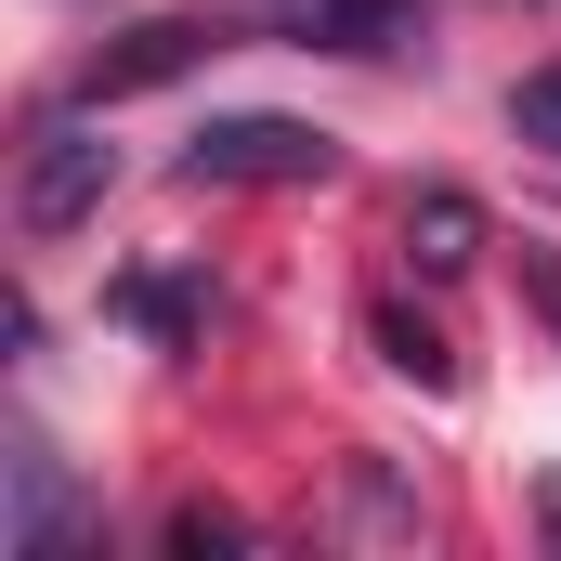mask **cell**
<instances>
[{
	"label": "cell",
	"mask_w": 561,
	"mask_h": 561,
	"mask_svg": "<svg viewBox=\"0 0 561 561\" xmlns=\"http://www.w3.org/2000/svg\"><path fill=\"white\" fill-rule=\"evenodd\" d=\"M0 561H79V549H105V496L39 444V431H13V457H0Z\"/></svg>",
	"instance_id": "6da1fadb"
},
{
	"label": "cell",
	"mask_w": 561,
	"mask_h": 561,
	"mask_svg": "<svg viewBox=\"0 0 561 561\" xmlns=\"http://www.w3.org/2000/svg\"><path fill=\"white\" fill-rule=\"evenodd\" d=\"M105 196H118V144L92 131V118H53V131H26V170H13V236H26V249L79 236Z\"/></svg>",
	"instance_id": "7a4b0ae2"
},
{
	"label": "cell",
	"mask_w": 561,
	"mask_h": 561,
	"mask_svg": "<svg viewBox=\"0 0 561 561\" xmlns=\"http://www.w3.org/2000/svg\"><path fill=\"white\" fill-rule=\"evenodd\" d=\"M209 53H236V13H209V0H170V13L118 26V39L79 66V105H131V92H170V79H196Z\"/></svg>",
	"instance_id": "3957f363"
},
{
	"label": "cell",
	"mask_w": 561,
	"mask_h": 561,
	"mask_svg": "<svg viewBox=\"0 0 561 561\" xmlns=\"http://www.w3.org/2000/svg\"><path fill=\"white\" fill-rule=\"evenodd\" d=\"M340 170V144L313 131V118H275V105H236V118H209V131L183 144V183L196 196H222V183H327Z\"/></svg>",
	"instance_id": "277c9868"
},
{
	"label": "cell",
	"mask_w": 561,
	"mask_h": 561,
	"mask_svg": "<svg viewBox=\"0 0 561 561\" xmlns=\"http://www.w3.org/2000/svg\"><path fill=\"white\" fill-rule=\"evenodd\" d=\"M249 26H275V39H300V53L379 66V53H419V39H431V0H262Z\"/></svg>",
	"instance_id": "5b68a950"
},
{
	"label": "cell",
	"mask_w": 561,
	"mask_h": 561,
	"mask_svg": "<svg viewBox=\"0 0 561 561\" xmlns=\"http://www.w3.org/2000/svg\"><path fill=\"white\" fill-rule=\"evenodd\" d=\"M340 536H353V549H419L431 496L392 470V457H340Z\"/></svg>",
	"instance_id": "8992f818"
},
{
	"label": "cell",
	"mask_w": 561,
	"mask_h": 561,
	"mask_svg": "<svg viewBox=\"0 0 561 561\" xmlns=\"http://www.w3.org/2000/svg\"><path fill=\"white\" fill-rule=\"evenodd\" d=\"M405 262H419V275L483 262V196H470V183H419V196H405Z\"/></svg>",
	"instance_id": "52a82bcc"
},
{
	"label": "cell",
	"mask_w": 561,
	"mask_h": 561,
	"mask_svg": "<svg viewBox=\"0 0 561 561\" xmlns=\"http://www.w3.org/2000/svg\"><path fill=\"white\" fill-rule=\"evenodd\" d=\"M105 313H118V327H144L157 353H196V327H209V287H196V275H118V287H105Z\"/></svg>",
	"instance_id": "ba28073f"
},
{
	"label": "cell",
	"mask_w": 561,
	"mask_h": 561,
	"mask_svg": "<svg viewBox=\"0 0 561 561\" xmlns=\"http://www.w3.org/2000/svg\"><path fill=\"white\" fill-rule=\"evenodd\" d=\"M366 340H379V366H392V379L457 392V353H444V327H431V313H405V300H366Z\"/></svg>",
	"instance_id": "9c48e42d"
},
{
	"label": "cell",
	"mask_w": 561,
	"mask_h": 561,
	"mask_svg": "<svg viewBox=\"0 0 561 561\" xmlns=\"http://www.w3.org/2000/svg\"><path fill=\"white\" fill-rule=\"evenodd\" d=\"M157 549H170V561H236L249 523H236L222 496H170V510H157Z\"/></svg>",
	"instance_id": "30bf717a"
},
{
	"label": "cell",
	"mask_w": 561,
	"mask_h": 561,
	"mask_svg": "<svg viewBox=\"0 0 561 561\" xmlns=\"http://www.w3.org/2000/svg\"><path fill=\"white\" fill-rule=\"evenodd\" d=\"M510 131H523V144H549V157H561V53L510 79Z\"/></svg>",
	"instance_id": "8fae6325"
},
{
	"label": "cell",
	"mask_w": 561,
	"mask_h": 561,
	"mask_svg": "<svg viewBox=\"0 0 561 561\" xmlns=\"http://www.w3.org/2000/svg\"><path fill=\"white\" fill-rule=\"evenodd\" d=\"M523 300H536V327L561 340V249L549 236H523Z\"/></svg>",
	"instance_id": "7c38bea8"
}]
</instances>
